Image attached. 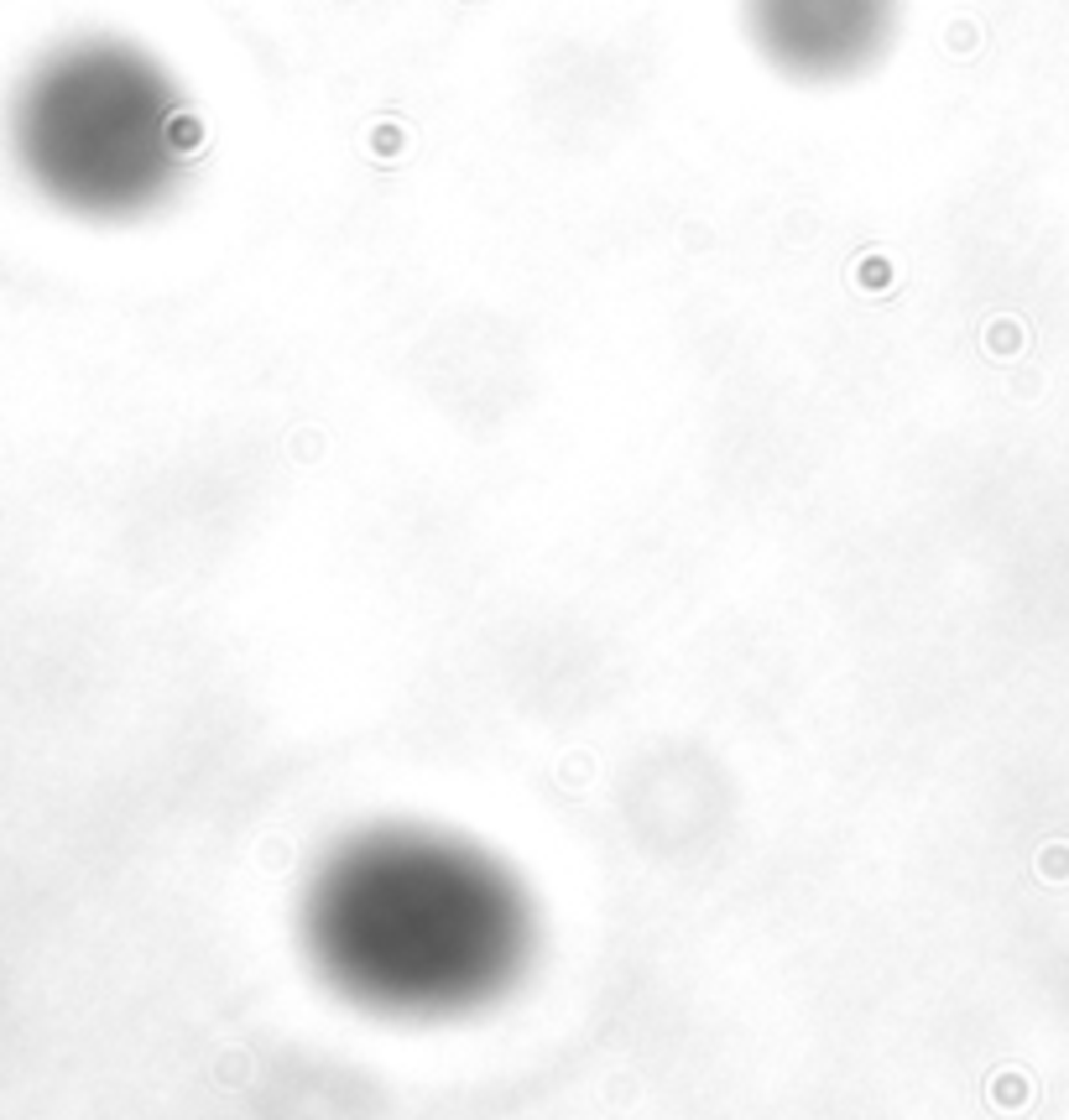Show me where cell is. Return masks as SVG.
Wrapping results in <instances>:
<instances>
[{
	"mask_svg": "<svg viewBox=\"0 0 1069 1120\" xmlns=\"http://www.w3.org/2000/svg\"><path fill=\"white\" fill-rule=\"evenodd\" d=\"M324 980L386 1017H448L527 964L532 907L490 855L438 829H371L334 850L303 907Z\"/></svg>",
	"mask_w": 1069,
	"mask_h": 1120,
	"instance_id": "cell-1",
	"label": "cell"
}]
</instances>
